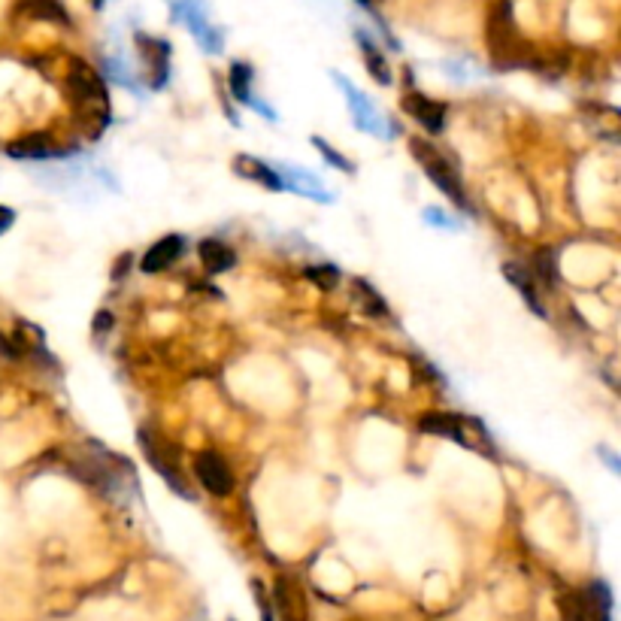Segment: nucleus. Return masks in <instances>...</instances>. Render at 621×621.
Listing matches in <instances>:
<instances>
[{
	"instance_id": "22",
	"label": "nucleus",
	"mask_w": 621,
	"mask_h": 621,
	"mask_svg": "<svg viewBox=\"0 0 621 621\" xmlns=\"http://www.w3.org/2000/svg\"><path fill=\"white\" fill-rule=\"evenodd\" d=\"M355 294H358V300H361V306H364V313L367 316H388V303L364 282V279H355Z\"/></svg>"
},
{
	"instance_id": "10",
	"label": "nucleus",
	"mask_w": 621,
	"mask_h": 621,
	"mask_svg": "<svg viewBox=\"0 0 621 621\" xmlns=\"http://www.w3.org/2000/svg\"><path fill=\"white\" fill-rule=\"evenodd\" d=\"M176 16H182V22L191 28V34L200 40V46L206 52H213V55L222 52V34L210 22H206V16H203L197 0H179V4H176Z\"/></svg>"
},
{
	"instance_id": "11",
	"label": "nucleus",
	"mask_w": 621,
	"mask_h": 621,
	"mask_svg": "<svg viewBox=\"0 0 621 621\" xmlns=\"http://www.w3.org/2000/svg\"><path fill=\"white\" fill-rule=\"evenodd\" d=\"M137 49H140L149 73H152L149 76V85L155 91L164 88L167 85V76H170V46H167V40H152L146 34H137Z\"/></svg>"
},
{
	"instance_id": "31",
	"label": "nucleus",
	"mask_w": 621,
	"mask_h": 621,
	"mask_svg": "<svg viewBox=\"0 0 621 621\" xmlns=\"http://www.w3.org/2000/svg\"><path fill=\"white\" fill-rule=\"evenodd\" d=\"M228 621H237V618H228Z\"/></svg>"
},
{
	"instance_id": "12",
	"label": "nucleus",
	"mask_w": 621,
	"mask_h": 621,
	"mask_svg": "<svg viewBox=\"0 0 621 621\" xmlns=\"http://www.w3.org/2000/svg\"><path fill=\"white\" fill-rule=\"evenodd\" d=\"M185 252V240L179 234H170V237H161L140 261V270L143 273H161L167 267H173Z\"/></svg>"
},
{
	"instance_id": "27",
	"label": "nucleus",
	"mask_w": 621,
	"mask_h": 621,
	"mask_svg": "<svg viewBox=\"0 0 621 621\" xmlns=\"http://www.w3.org/2000/svg\"><path fill=\"white\" fill-rule=\"evenodd\" d=\"M425 219L434 222V225H443V228H458V222L455 219H443L440 210H425Z\"/></svg>"
},
{
	"instance_id": "4",
	"label": "nucleus",
	"mask_w": 621,
	"mask_h": 621,
	"mask_svg": "<svg viewBox=\"0 0 621 621\" xmlns=\"http://www.w3.org/2000/svg\"><path fill=\"white\" fill-rule=\"evenodd\" d=\"M564 621H612V591L606 582H591L561 597Z\"/></svg>"
},
{
	"instance_id": "8",
	"label": "nucleus",
	"mask_w": 621,
	"mask_h": 621,
	"mask_svg": "<svg viewBox=\"0 0 621 621\" xmlns=\"http://www.w3.org/2000/svg\"><path fill=\"white\" fill-rule=\"evenodd\" d=\"M400 107L406 110V116H412L422 128H428L431 134H440L446 128V103L431 100L422 91H406L400 97Z\"/></svg>"
},
{
	"instance_id": "5",
	"label": "nucleus",
	"mask_w": 621,
	"mask_h": 621,
	"mask_svg": "<svg viewBox=\"0 0 621 621\" xmlns=\"http://www.w3.org/2000/svg\"><path fill=\"white\" fill-rule=\"evenodd\" d=\"M482 422L476 419H464L458 412H425L419 419V431L422 434H431V437H443V440H452L458 446H467V449H476L473 443V431L479 428Z\"/></svg>"
},
{
	"instance_id": "25",
	"label": "nucleus",
	"mask_w": 621,
	"mask_h": 621,
	"mask_svg": "<svg viewBox=\"0 0 621 621\" xmlns=\"http://www.w3.org/2000/svg\"><path fill=\"white\" fill-rule=\"evenodd\" d=\"M252 588H255V600H258V606H261L264 621H273V603H270V597H267L264 585H261V582H252Z\"/></svg>"
},
{
	"instance_id": "29",
	"label": "nucleus",
	"mask_w": 621,
	"mask_h": 621,
	"mask_svg": "<svg viewBox=\"0 0 621 621\" xmlns=\"http://www.w3.org/2000/svg\"><path fill=\"white\" fill-rule=\"evenodd\" d=\"M91 4H94V10H103V4H107V0H91Z\"/></svg>"
},
{
	"instance_id": "3",
	"label": "nucleus",
	"mask_w": 621,
	"mask_h": 621,
	"mask_svg": "<svg viewBox=\"0 0 621 621\" xmlns=\"http://www.w3.org/2000/svg\"><path fill=\"white\" fill-rule=\"evenodd\" d=\"M409 152H412V158L419 161V167L434 179V185L458 206V210L470 213V200H467L464 182L458 176V167L428 140H409Z\"/></svg>"
},
{
	"instance_id": "13",
	"label": "nucleus",
	"mask_w": 621,
	"mask_h": 621,
	"mask_svg": "<svg viewBox=\"0 0 621 621\" xmlns=\"http://www.w3.org/2000/svg\"><path fill=\"white\" fill-rule=\"evenodd\" d=\"M337 82L346 88V97H349V107H352V119H355V125L361 128V131H370V134H385V125H382V119L376 116V110L370 107V100L358 91V88H352L343 76H337Z\"/></svg>"
},
{
	"instance_id": "7",
	"label": "nucleus",
	"mask_w": 621,
	"mask_h": 621,
	"mask_svg": "<svg viewBox=\"0 0 621 621\" xmlns=\"http://www.w3.org/2000/svg\"><path fill=\"white\" fill-rule=\"evenodd\" d=\"M140 443H143V452H146L149 464L167 479V485H170L179 497H191V488L185 485V479H182V473H179V467H176V455H173V449H170L161 437H152L149 431H140Z\"/></svg>"
},
{
	"instance_id": "26",
	"label": "nucleus",
	"mask_w": 621,
	"mask_h": 621,
	"mask_svg": "<svg viewBox=\"0 0 621 621\" xmlns=\"http://www.w3.org/2000/svg\"><path fill=\"white\" fill-rule=\"evenodd\" d=\"M13 225H16V213L10 210V206H0V234H7Z\"/></svg>"
},
{
	"instance_id": "1",
	"label": "nucleus",
	"mask_w": 621,
	"mask_h": 621,
	"mask_svg": "<svg viewBox=\"0 0 621 621\" xmlns=\"http://www.w3.org/2000/svg\"><path fill=\"white\" fill-rule=\"evenodd\" d=\"M67 97L73 103L76 116L91 125V134L94 137L110 125V97H107V88H103L100 76L88 64L73 61L70 76H67Z\"/></svg>"
},
{
	"instance_id": "23",
	"label": "nucleus",
	"mask_w": 621,
	"mask_h": 621,
	"mask_svg": "<svg viewBox=\"0 0 621 621\" xmlns=\"http://www.w3.org/2000/svg\"><path fill=\"white\" fill-rule=\"evenodd\" d=\"M306 276L313 279L319 288H325V291H331V288H337V282H340V270L337 267H331V264H319V267H306Z\"/></svg>"
},
{
	"instance_id": "16",
	"label": "nucleus",
	"mask_w": 621,
	"mask_h": 621,
	"mask_svg": "<svg viewBox=\"0 0 621 621\" xmlns=\"http://www.w3.org/2000/svg\"><path fill=\"white\" fill-rule=\"evenodd\" d=\"M197 252H200L203 267L210 270V273H228L237 264V252L231 246H225L222 240H203L197 246Z\"/></svg>"
},
{
	"instance_id": "21",
	"label": "nucleus",
	"mask_w": 621,
	"mask_h": 621,
	"mask_svg": "<svg viewBox=\"0 0 621 621\" xmlns=\"http://www.w3.org/2000/svg\"><path fill=\"white\" fill-rule=\"evenodd\" d=\"M252 67L246 61H234L231 67V94L243 103H252Z\"/></svg>"
},
{
	"instance_id": "19",
	"label": "nucleus",
	"mask_w": 621,
	"mask_h": 621,
	"mask_svg": "<svg viewBox=\"0 0 621 621\" xmlns=\"http://www.w3.org/2000/svg\"><path fill=\"white\" fill-rule=\"evenodd\" d=\"M22 13H28L31 19H46V22H58V25H70L67 10L58 4V0H22Z\"/></svg>"
},
{
	"instance_id": "20",
	"label": "nucleus",
	"mask_w": 621,
	"mask_h": 621,
	"mask_svg": "<svg viewBox=\"0 0 621 621\" xmlns=\"http://www.w3.org/2000/svg\"><path fill=\"white\" fill-rule=\"evenodd\" d=\"M534 270L543 282V288H555L558 285V252L543 246L537 255H534Z\"/></svg>"
},
{
	"instance_id": "14",
	"label": "nucleus",
	"mask_w": 621,
	"mask_h": 621,
	"mask_svg": "<svg viewBox=\"0 0 621 621\" xmlns=\"http://www.w3.org/2000/svg\"><path fill=\"white\" fill-rule=\"evenodd\" d=\"M234 170L246 179H255L261 185H267L270 191H285V176L279 170H273V164H264L252 155H237L234 158Z\"/></svg>"
},
{
	"instance_id": "15",
	"label": "nucleus",
	"mask_w": 621,
	"mask_h": 621,
	"mask_svg": "<svg viewBox=\"0 0 621 621\" xmlns=\"http://www.w3.org/2000/svg\"><path fill=\"white\" fill-rule=\"evenodd\" d=\"M503 276L509 279V285L519 291L522 297H525V303L534 309V316H540V319H546V309H543V300H540V294H537V285H534V276L522 267V264H503Z\"/></svg>"
},
{
	"instance_id": "6",
	"label": "nucleus",
	"mask_w": 621,
	"mask_h": 621,
	"mask_svg": "<svg viewBox=\"0 0 621 621\" xmlns=\"http://www.w3.org/2000/svg\"><path fill=\"white\" fill-rule=\"evenodd\" d=\"M194 479L200 482V488H206L216 497H228L237 485L234 479V470L228 467V461L219 455V452H200L194 458Z\"/></svg>"
},
{
	"instance_id": "9",
	"label": "nucleus",
	"mask_w": 621,
	"mask_h": 621,
	"mask_svg": "<svg viewBox=\"0 0 621 621\" xmlns=\"http://www.w3.org/2000/svg\"><path fill=\"white\" fill-rule=\"evenodd\" d=\"M273 603L282 621H309V603L303 588L291 576H279L273 588Z\"/></svg>"
},
{
	"instance_id": "17",
	"label": "nucleus",
	"mask_w": 621,
	"mask_h": 621,
	"mask_svg": "<svg viewBox=\"0 0 621 621\" xmlns=\"http://www.w3.org/2000/svg\"><path fill=\"white\" fill-rule=\"evenodd\" d=\"M7 155L10 158H22V161H40V158L61 155V149H52L49 137H43V134H31V137H22V140L10 143L7 146Z\"/></svg>"
},
{
	"instance_id": "18",
	"label": "nucleus",
	"mask_w": 621,
	"mask_h": 621,
	"mask_svg": "<svg viewBox=\"0 0 621 621\" xmlns=\"http://www.w3.org/2000/svg\"><path fill=\"white\" fill-rule=\"evenodd\" d=\"M358 37V46H361V52H364V61H367V70H370V76L376 79V82H382V85H391V70H388V64H385V55L373 46V40L364 34V31H358L355 34Z\"/></svg>"
},
{
	"instance_id": "28",
	"label": "nucleus",
	"mask_w": 621,
	"mask_h": 621,
	"mask_svg": "<svg viewBox=\"0 0 621 621\" xmlns=\"http://www.w3.org/2000/svg\"><path fill=\"white\" fill-rule=\"evenodd\" d=\"M110 325H113V316H110V313H100V316H97V322H94V331H97V334H103V331H107Z\"/></svg>"
},
{
	"instance_id": "24",
	"label": "nucleus",
	"mask_w": 621,
	"mask_h": 621,
	"mask_svg": "<svg viewBox=\"0 0 621 621\" xmlns=\"http://www.w3.org/2000/svg\"><path fill=\"white\" fill-rule=\"evenodd\" d=\"M313 143H316V149H319V152H322V155H325V158H328V161L337 167V170H343V173H352V164H349V161H346V158H343L337 149H331V146H328L322 137H313Z\"/></svg>"
},
{
	"instance_id": "30",
	"label": "nucleus",
	"mask_w": 621,
	"mask_h": 621,
	"mask_svg": "<svg viewBox=\"0 0 621 621\" xmlns=\"http://www.w3.org/2000/svg\"><path fill=\"white\" fill-rule=\"evenodd\" d=\"M358 4H361V7H367V10H370V0H358Z\"/></svg>"
},
{
	"instance_id": "2",
	"label": "nucleus",
	"mask_w": 621,
	"mask_h": 621,
	"mask_svg": "<svg viewBox=\"0 0 621 621\" xmlns=\"http://www.w3.org/2000/svg\"><path fill=\"white\" fill-rule=\"evenodd\" d=\"M488 46H491V58H494L497 70L525 67V61H528V46L522 43L519 31H515V19H512L509 0H500V4L494 7V13H491Z\"/></svg>"
}]
</instances>
